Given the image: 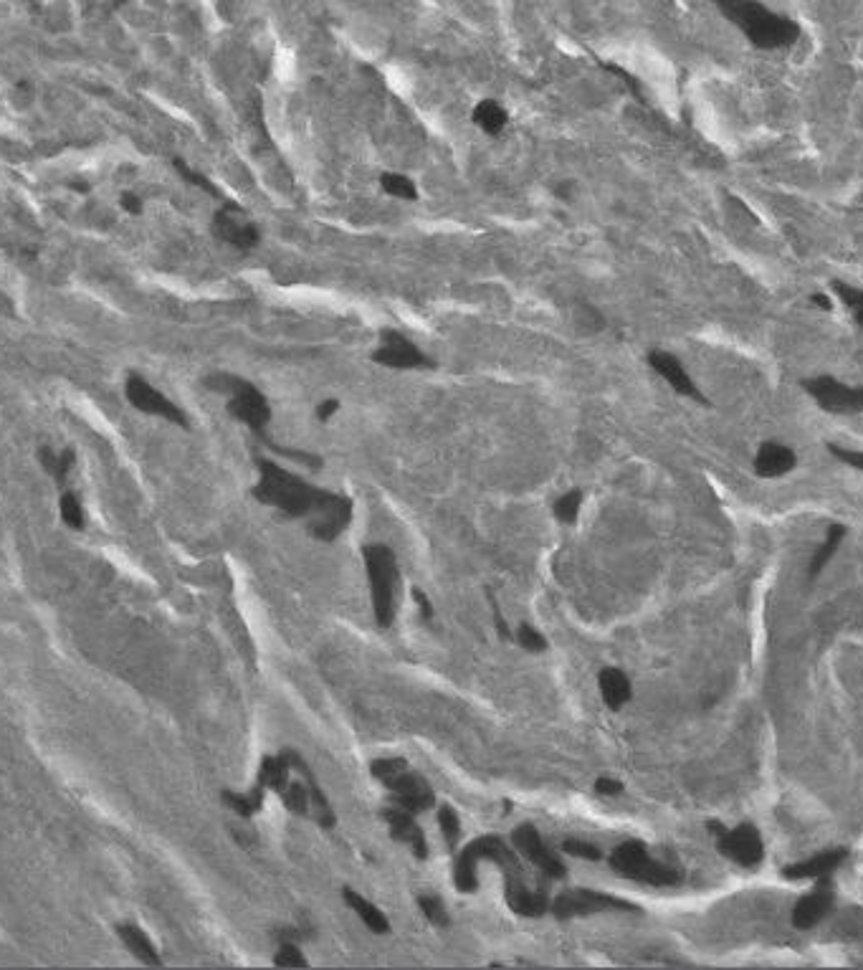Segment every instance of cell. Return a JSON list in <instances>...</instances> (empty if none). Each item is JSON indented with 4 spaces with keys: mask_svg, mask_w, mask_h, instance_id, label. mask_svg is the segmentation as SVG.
<instances>
[{
    "mask_svg": "<svg viewBox=\"0 0 863 970\" xmlns=\"http://www.w3.org/2000/svg\"><path fill=\"white\" fill-rule=\"evenodd\" d=\"M284 758L289 760V765H292V770H297V773L304 778V783H307L309 813H312L314 819H317L319 826H324V829H332V826H335V811H332L330 801H327V796H324V791H322V788H319V783L314 781L312 770H309L307 763H304V760L299 758L297 750H284Z\"/></svg>",
    "mask_w": 863,
    "mask_h": 970,
    "instance_id": "ac0fdd59",
    "label": "cell"
},
{
    "mask_svg": "<svg viewBox=\"0 0 863 970\" xmlns=\"http://www.w3.org/2000/svg\"><path fill=\"white\" fill-rule=\"evenodd\" d=\"M562 851H567L570 857L588 859V862H598V859H600L598 846L585 844V841H565V844H562Z\"/></svg>",
    "mask_w": 863,
    "mask_h": 970,
    "instance_id": "b9f144b4",
    "label": "cell"
},
{
    "mask_svg": "<svg viewBox=\"0 0 863 970\" xmlns=\"http://www.w3.org/2000/svg\"><path fill=\"white\" fill-rule=\"evenodd\" d=\"M413 598H416V601H418V606H421L423 618H431V616H433V611H431V603H428V598L423 596V591H418V588H413Z\"/></svg>",
    "mask_w": 863,
    "mask_h": 970,
    "instance_id": "681fc988",
    "label": "cell"
},
{
    "mask_svg": "<svg viewBox=\"0 0 863 970\" xmlns=\"http://www.w3.org/2000/svg\"><path fill=\"white\" fill-rule=\"evenodd\" d=\"M59 515L71 530H84V507L74 492H64L59 499Z\"/></svg>",
    "mask_w": 863,
    "mask_h": 970,
    "instance_id": "836d02e7",
    "label": "cell"
},
{
    "mask_svg": "<svg viewBox=\"0 0 863 970\" xmlns=\"http://www.w3.org/2000/svg\"><path fill=\"white\" fill-rule=\"evenodd\" d=\"M815 889L810 895H805L803 900L795 905L793 910V925L798 930H810V927L818 925L823 917L828 915L833 905V887H831V877H820L815 879Z\"/></svg>",
    "mask_w": 863,
    "mask_h": 970,
    "instance_id": "e0dca14e",
    "label": "cell"
},
{
    "mask_svg": "<svg viewBox=\"0 0 863 970\" xmlns=\"http://www.w3.org/2000/svg\"><path fill=\"white\" fill-rule=\"evenodd\" d=\"M438 824H441V831H443V839H446V844L451 846V849H456V844H459V836H461V821H459V816H456L454 808H451V806L438 808Z\"/></svg>",
    "mask_w": 863,
    "mask_h": 970,
    "instance_id": "d590c367",
    "label": "cell"
},
{
    "mask_svg": "<svg viewBox=\"0 0 863 970\" xmlns=\"http://www.w3.org/2000/svg\"><path fill=\"white\" fill-rule=\"evenodd\" d=\"M340 406L342 403L337 401V398H324V401H319L317 408H314V416H317L319 423H327L340 413Z\"/></svg>",
    "mask_w": 863,
    "mask_h": 970,
    "instance_id": "7bdbcfd3",
    "label": "cell"
},
{
    "mask_svg": "<svg viewBox=\"0 0 863 970\" xmlns=\"http://www.w3.org/2000/svg\"><path fill=\"white\" fill-rule=\"evenodd\" d=\"M213 236L236 251H254L261 244V228L241 203L223 201L213 213Z\"/></svg>",
    "mask_w": 863,
    "mask_h": 970,
    "instance_id": "ba28073f",
    "label": "cell"
},
{
    "mask_svg": "<svg viewBox=\"0 0 863 970\" xmlns=\"http://www.w3.org/2000/svg\"><path fill=\"white\" fill-rule=\"evenodd\" d=\"M800 385L823 411L838 416L863 413V385H848L833 375H813L800 380Z\"/></svg>",
    "mask_w": 863,
    "mask_h": 970,
    "instance_id": "30bf717a",
    "label": "cell"
},
{
    "mask_svg": "<svg viewBox=\"0 0 863 970\" xmlns=\"http://www.w3.org/2000/svg\"><path fill=\"white\" fill-rule=\"evenodd\" d=\"M274 963L279 965V968H307V958H304V955L299 953L297 945H292V943L281 945L279 953H276V958H274Z\"/></svg>",
    "mask_w": 863,
    "mask_h": 970,
    "instance_id": "f35d334b",
    "label": "cell"
},
{
    "mask_svg": "<svg viewBox=\"0 0 863 970\" xmlns=\"http://www.w3.org/2000/svg\"><path fill=\"white\" fill-rule=\"evenodd\" d=\"M517 641H519V646H522V649H527V651H545L547 649L545 636H542L537 629H532L529 624L519 626Z\"/></svg>",
    "mask_w": 863,
    "mask_h": 970,
    "instance_id": "ab89813d",
    "label": "cell"
},
{
    "mask_svg": "<svg viewBox=\"0 0 863 970\" xmlns=\"http://www.w3.org/2000/svg\"><path fill=\"white\" fill-rule=\"evenodd\" d=\"M646 363L651 365L653 373L661 375V378L666 380V385H671V391H676L679 396L689 398V401H696L699 406H712V403H709V398L702 393V388H699V385H696V380L689 375L686 365L681 363V360L676 358L674 353H669V350H661V347H651V350H648V355H646Z\"/></svg>",
    "mask_w": 863,
    "mask_h": 970,
    "instance_id": "4fadbf2b",
    "label": "cell"
},
{
    "mask_svg": "<svg viewBox=\"0 0 863 970\" xmlns=\"http://www.w3.org/2000/svg\"><path fill=\"white\" fill-rule=\"evenodd\" d=\"M117 935L122 938V943H125V948L130 950L132 955H135L140 963H145V965H162V958H160V953H157V948L152 945V940L147 938V933L142 930V927H137V925H132V922H119L117 925Z\"/></svg>",
    "mask_w": 863,
    "mask_h": 970,
    "instance_id": "603a6c76",
    "label": "cell"
},
{
    "mask_svg": "<svg viewBox=\"0 0 863 970\" xmlns=\"http://www.w3.org/2000/svg\"><path fill=\"white\" fill-rule=\"evenodd\" d=\"M828 451H831V454L836 456L841 464L856 469V472H863V451H853V449H846V446H838V444H828Z\"/></svg>",
    "mask_w": 863,
    "mask_h": 970,
    "instance_id": "60d3db41",
    "label": "cell"
},
{
    "mask_svg": "<svg viewBox=\"0 0 863 970\" xmlns=\"http://www.w3.org/2000/svg\"><path fill=\"white\" fill-rule=\"evenodd\" d=\"M383 816L390 826V836H393V839H398V841H403V844H408L418 859H426V854H428L426 836H423L421 826L413 821V813L398 806V808H385Z\"/></svg>",
    "mask_w": 863,
    "mask_h": 970,
    "instance_id": "d6986e66",
    "label": "cell"
},
{
    "mask_svg": "<svg viewBox=\"0 0 863 970\" xmlns=\"http://www.w3.org/2000/svg\"><path fill=\"white\" fill-rule=\"evenodd\" d=\"M491 611H494V621H497V631H499V636L502 639H509V629H507V624H504V618H502V611H499V606H497V601H491Z\"/></svg>",
    "mask_w": 863,
    "mask_h": 970,
    "instance_id": "c3c4849f",
    "label": "cell"
},
{
    "mask_svg": "<svg viewBox=\"0 0 863 970\" xmlns=\"http://www.w3.org/2000/svg\"><path fill=\"white\" fill-rule=\"evenodd\" d=\"M279 796H281V801H284V806L289 808V811L297 813V816H309L307 783H304V781L302 783L289 781L284 788H281Z\"/></svg>",
    "mask_w": 863,
    "mask_h": 970,
    "instance_id": "d6a6232c",
    "label": "cell"
},
{
    "mask_svg": "<svg viewBox=\"0 0 863 970\" xmlns=\"http://www.w3.org/2000/svg\"><path fill=\"white\" fill-rule=\"evenodd\" d=\"M717 846L724 857L732 859L734 864L745 869L760 867L762 857H765V846H762L760 831L752 824H742L737 829H727L722 836H717Z\"/></svg>",
    "mask_w": 863,
    "mask_h": 970,
    "instance_id": "5bb4252c",
    "label": "cell"
},
{
    "mask_svg": "<svg viewBox=\"0 0 863 970\" xmlns=\"http://www.w3.org/2000/svg\"><path fill=\"white\" fill-rule=\"evenodd\" d=\"M610 867L615 874L636 882L651 884V887H676L681 884V874L669 864H661L648 857V849L643 841H623L615 846L610 854Z\"/></svg>",
    "mask_w": 863,
    "mask_h": 970,
    "instance_id": "52a82bcc",
    "label": "cell"
},
{
    "mask_svg": "<svg viewBox=\"0 0 863 970\" xmlns=\"http://www.w3.org/2000/svg\"><path fill=\"white\" fill-rule=\"evenodd\" d=\"M583 499H585L583 489H570V492H565L560 499H557L552 512H555V517L562 522V525H575L580 517Z\"/></svg>",
    "mask_w": 863,
    "mask_h": 970,
    "instance_id": "1f68e13d",
    "label": "cell"
},
{
    "mask_svg": "<svg viewBox=\"0 0 863 970\" xmlns=\"http://www.w3.org/2000/svg\"><path fill=\"white\" fill-rule=\"evenodd\" d=\"M370 360L388 370H431L436 360L426 355L416 342L393 327H383L378 332V345L370 353Z\"/></svg>",
    "mask_w": 863,
    "mask_h": 970,
    "instance_id": "9c48e42d",
    "label": "cell"
},
{
    "mask_svg": "<svg viewBox=\"0 0 863 970\" xmlns=\"http://www.w3.org/2000/svg\"><path fill=\"white\" fill-rule=\"evenodd\" d=\"M342 897H345L347 907H350V910L355 912V915L360 917V920L365 922V925L370 927V930H373V933H378V935H388L390 933L388 917H385L383 912H380L378 907L373 905V902H367L365 897L357 895L355 889H350V887L342 889Z\"/></svg>",
    "mask_w": 863,
    "mask_h": 970,
    "instance_id": "d4e9b609",
    "label": "cell"
},
{
    "mask_svg": "<svg viewBox=\"0 0 863 970\" xmlns=\"http://www.w3.org/2000/svg\"><path fill=\"white\" fill-rule=\"evenodd\" d=\"M595 791H598L600 796H618V793L623 791V783L613 781V778H598V781H595Z\"/></svg>",
    "mask_w": 863,
    "mask_h": 970,
    "instance_id": "f6af8a7d",
    "label": "cell"
},
{
    "mask_svg": "<svg viewBox=\"0 0 863 970\" xmlns=\"http://www.w3.org/2000/svg\"><path fill=\"white\" fill-rule=\"evenodd\" d=\"M418 905H421L423 915H426V920L431 922L433 927H448V925H451V920H448L446 907H443V902L438 900V897L423 895V897H418Z\"/></svg>",
    "mask_w": 863,
    "mask_h": 970,
    "instance_id": "8d00e7d4",
    "label": "cell"
},
{
    "mask_svg": "<svg viewBox=\"0 0 863 970\" xmlns=\"http://www.w3.org/2000/svg\"><path fill=\"white\" fill-rule=\"evenodd\" d=\"M755 49L775 51L793 46L800 38L798 21L770 11L760 0H709Z\"/></svg>",
    "mask_w": 863,
    "mask_h": 970,
    "instance_id": "7a4b0ae2",
    "label": "cell"
},
{
    "mask_svg": "<svg viewBox=\"0 0 863 970\" xmlns=\"http://www.w3.org/2000/svg\"><path fill=\"white\" fill-rule=\"evenodd\" d=\"M119 208H122L125 213H130V216H142V211H145L142 198L137 196V193H132V190H125V193L119 196Z\"/></svg>",
    "mask_w": 863,
    "mask_h": 970,
    "instance_id": "ee69618b",
    "label": "cell"
},
{
    "mask_svg": "<svg viewBox=\"0 0 863 970\" xmlns=\"http://www.w3.org/2000/svg\"><path fill=\"white\" fill-rule=\"evenodd\" d=\"M173 168L178 170V175L185 180V183L195 185V188H200L203 193H208V196H218V188L211 183V178H205L203 173H198V170H195L190 163H185L183 158H175Z\"/></svg>",
    "mask_w": 863,
    "mask_h": 970,
    "instance_id": "e575fe53",
    "label": "cell"
},
{
    "mask_svg": "<svg viewBox=\"0 0 863 970\" xmlns=\"http://www.w3.org/2000/svg\"><path fill=\"white\" fill-rule=\"evenodd\" d=\"M598 684H600V694H603V702L610 707V710H621L628 700H631V682H628L626 674L621 669L615 667H605L603 672L598 674Z\"/></svg>",
    "mask_w": 863,
    "mask_h": 970,
    "instance_id": "cb8c5ba5",
    "label": "cell"
},
{
    "mask_svg": "<svg viewBox=\"0 0 863 970\" xmlns=\"http://www.w3.org/2000/svg\"><path fill=\"white\" fill-rule=\"evenodd\" d=\"M213 383H218L213 388L228 396V413L238 423H243L246 429L254 431L259 439H266V429L271 423L269 398L251 380L238 378V375H218V378H213Z\"/></svg>",
    "mask_w": 863,
    "mask_h": 970,
    "instance_id": "277c9868",
    "label": "cell"
},
{
    "mask_svg": "<svg viewBox=\"0 0 863 970\" xmlns=\"http://www.w3.org/2000/svg\"><path fill=\"white\" fill-rule=\"evenodd\" d=\"M125 396L137 411L147 413V416L162 418V421L173 423V426H180V429H188L190 421L185 416L183 408L178 406L175 401H170L165 393H160L150 380H145L142 375H130L125 383Z\"/></svg>",
    "mask_w": 863,
    "mask_h": 970,
    "instance_id": "7c38bea8",
    "label": "cell"
},
{
    "mask_svg": "<svg viewBox=\"0 0 863 970\" xmlns=\"http://www.w3.org/2000/svg\"><path fill=\"white\" fill-rule=\"evenodd\" d=\"M264 791H266V788L261 786L259 781H256V786L246 793L223 791V801H226L228 806H231L233 811L238 813V816H246V819H249V816L259 813L261 806H264Z\"/></svg>",
    "mask_w": 863,
    "mask_h": 970,
    "instance_id": "f546056e",
    "label": "cell"
},
{
    "mask_svg": "<svg viewBox=\"0 0 863 970\" xmlns=\"http://www.w3.org/2000/svg\"><path fill=\"white\" fill-rule=\"evenodd\" d=\"M831 289H833V294L841 299L843 307L851 312L853 322H856V325L863 330V289L853 287V284H848V282H841V279H833Z\"/></svg>",
    "mask_w": 863,
    "mask_h": 970,
    "instance_id": "4dcf8cb0",
    "label": "cell"
},
{
    "mask_svg": "<svg viewBox=\"0 0 863 970\" xmlns=\"http://www.w3.org/2000/svg\"><path fill=\"white\" fill-rule=\"evenodd\" d=\"M507 905L509 910L522 917H542L547 912V897L542 892H532L522 877H507Z\"/></svg>",
    "mask_w": 863,
    "mask_h": 970,
    "instance_id": "7402d4cb",
    "label": "cell"
},
{
    "mask_svg": "<svg viewBox=\"0 0 863 970\" xmlns=\"http://www.w3.org/2000/svg\"><path fill=\"white\" fill-rule=\"evenodd\" d=\"M471 125L486 137H502L509 127V109L499 99H479L471 109Z\"/></svg>",
    "mask_w": 863,
    "mask_h": 970,
    "instance_id": "44dd1931",
    "label": "cell"
},
{
    "mask_svg": "<svg viewBox=\"0 0 863 970\" xmlns=\"http://www.w3.org/2000/svg\"><path fill=\"white\" fill-rule=\"evenodd\" d=\"M810 304H815V307L823 309V312H831L833 309V299L828 297V292H813L810 294Z\"/></svg>",
    "mask_w": 863,
    "mask_h": 970,
    "instance_id": "7dc6e473",
    "label": "cell"
},
{
    "mask_svg": "<svg viewBox=\"0 0 863 970\" xmlns=\"http://www.w3.org/2000/svg\"><path fill=\"white\" fill-rule=\"evenodd\" d=\"M843 537H846V527H843V525H831V527H828L826 540H823V545H820V548L815 550L813 560H810V565H808V568H810L808 570L810 578H818L820 570L826 568L828 560H831L833 555L838 553V548H841Z\"/></svg>",
    "mask_w": 863,
    "mask_h": 970,
    "instance_id": "f1b7e54d",
    "label": "cell"
},
{
    "mask_svg": "<svg viewBox=\"0 0 863 970\" xmlns=\"http://www.w3.org/2000/svg\"><path fill=\"white\" fill-rule=\"evenodd\" d=\"M370 773L383 781L388 786V791L393 793L395 801H398L400 808L410 813H423L428 808H433V791L421 775L410 773L405 760L400 758H388V760H375L370 765Z\"/></svg>",
    "mask_w": 863,
    "mask_h": 970,
    "instance_id": "8992f818",
    "label": "cell"
},
{
    "mask_svg": "<svg viewBox=\"0 0 863 970\" xmlns=\"http://www.w3.org/2000/svg\"><path fill=\"white\" fill-rule=\"evenodd\" d=\"M514 846L522 851L524 857H527L534 867H540L547 877H555V879L565 877V864L555 857V851L547 849L545 841H542V836L537 834L534 826L529 824L519 826V829L514 831Z\"/></svg>",
    "mask_w": 863,
    "mask_h": 970,
    "instance_id": "9a60e30c",
    "label": "cell"
},
{
    "mask_svg": "<svg viewBox=\"0 0 863 970\" xmlns=\"http://www.w3.org/2000/svg\"><path fill=\"white\" fill-rule=\"evenodd\" d=\"M256 464L259 482L254 487V497L261 504L297 520H307L309 535L322 542L337 540L347 530L352 520V499L314 487L299 474L279 467L276 461L259 459Z\"/></svg>",
    "mask_w": 863,
    "mask_h": 970,
    "instance_id": "6da1fadb",
    "label": "cell"
},
{
    "mask_svg": "<svg viewBox=\"0 0 863 970\" xmlns=\"http://www.w3.org/2000/svg\"><path fill=\"white\" fill-rule=\"evenodd\" d=\"M38 461L44 464V469L46 472L51 474V477L56 479V482L64 487L66 484V479H69V474H71V469H74V464H76V454L71 449H64V451H51L49 446H44V449L38 451Z\"/></svg>",
    "mask_w": 863,
    "mask_h": 970,
    "instance_id": "83f0119b",
    "label": "cell"
},
{
    "mask_svg": "<svg viewBox=\"0 0 863 970\" xmlns=\"http://www.w3.org/2000/svg\"><path fill=\"white\" fill-rule=\"evenodd\" d=\"M848 859L846 849H831V851H820L815 857L805 859V862L798 864H788L783 867V877L785 879H820V877H831L838 867Z\"/></svg>",
    "mask_w": 863,
    "mask_h": 970,
    "instance_id": "ffe728a7",
    "label": "cell"
},
{
    "mask_svg": "<svg viewBox=\"0 0 863 970\" xmlns=\"http://www.w3.org/2000/svg\"><path fill=\"white\" fill-rule=\"evenodd\" d=\"M795 467H798V454L788 444H783V441H765L757 449L755 461H752V469H755V474L760 479L785 477Z\"/></svg>",
    "mask_w": 863,
    "mask_h": 970,
    "instance_id": "2e32d148",
    "label": "cell"
},
{
    "mask_svg": "<svg viewBox=\"0 0 863 970\" xmlns=\"http://www.w3.org/2000/svg\"><path fill=\"white\" fill-rule=\"evenodd\" d=\"M481 859L497 862L499 867L504 869V879L522 877V864L517 862L514 851H509V846L504 844L499 836H481V839L471 841V844L461 851L459 862H456L454 882L456 887H459V892H464V895H471V892H476V887H479V882H476V864H479Z\"/></svg>",
    "mask_w": 863,
    "mask_h": 970,
    "instance_id": "5b68a950",
    "label": "cell"
},
{
    "mask_svg": "<svg viewBox=\"0 0 863 970\" xmlns=\"http://www.w3.org/2000/svg\"><path fill=\"white\" fill-rule=\"evenodd\" d=\"M552 193H555L560 201H565V203L572 201V198H575V183H572V180H560V183L552 188Z\"/></svg>",
    "mask_w": 863,
    "mask_h": 970,
    "instance_id": "bcb514c9",
    "label": "cell"
},
{
    "mask_svg": "<svg viewBox=\"0 0 863 970\" xmlns=\"http://www.w3.org/2000/svg\"><path fill=\"white\" fill-rule=\"evenodd\" d=\"M289 781H292V765H289V760L284 758V753L276 755V758H271L269 755V758L261 760V768H259L261 786L279 793Z\"/></svg>",
    "mask_w": 863,
    "mask_h": 970,
    "instance_id": "4316f807",
    "label": "cell"
},
{
    "mask_svg": "<svg viewBox=\"0 0 863 970\" xmlns=\"http://www.w3.org/2000/svg\"><path fill=\"white\" fill-rule=\"evenodd\" d=\"M367 583L373 596V611L380 629H388L395 618V586H398V565L388 545H365L362 548Z\"/></svg>",
    "mask_w": 863,
    "mask_h": 970,
    "instance_id": "3957f363",
    "label": "cell"
},
{
    "mask_svg": "<svg viewBox=\"0 0 863 970\" xmlns=\"http://www.w3.org/2000/svg\"><path fill=\"white\" fill-rule=\"evenodd\" d=\"M264 444L269 446L271 451H276V454H281V456H286V459H292L294 464H302V467H309V469H319L322 467V459H319L317 454H312V451H302V449H281V446H276L274 441L271 439H264Z\"/></svg>",
    "mask_w": 863,
    "mask_h": 970,
    "instance_id": "74e56055",
    "label": "cell"
},
{
    "mask_svg": "<svg viewBox=\"0 0 863 970\" xmlns=\"http://www.w3.org/2000/svg\"><path fill=\"white\" fill-rule=\"evenodd\" d=\"M552 915L560 920H570V917L593 915V912H641V907L633 902L621 900V897H610L605 892H593V889H567L552 902Z\"/></svg>",
    "mask_w": 863,
    "mask_h": 970,
    "instance_id": "8fae6325",
    "label": "cell"
},
{
    "mask_svg": "<svg viewBox=\"0 0 863 970\" xmlns=\"http://www.w3.org/2000/svg\"><path fill=\"white\" fill-rule=\"evenodd\" d=\"M378 185H380V190H383L385 196L393 198V201L418 203V198H421V190H418L416 178H410V175H405V173H398V170H385V173H380Z\"/></svg>",
    "mask_w": 863,
    "mask_h": 970,
    "instance_id": "484cf974",
    "label": "cell"
}]
</instances>
